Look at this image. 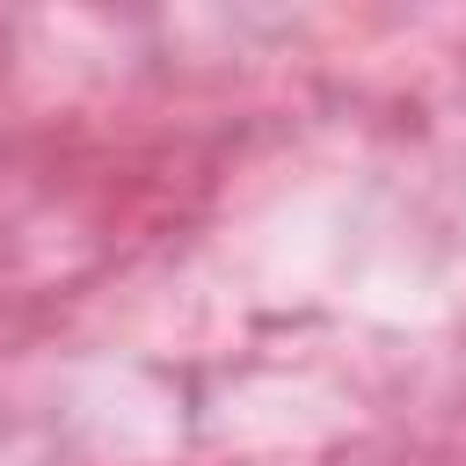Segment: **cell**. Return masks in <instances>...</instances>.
Wrapping results in <instances>:
<instances>
[]
</instances>
